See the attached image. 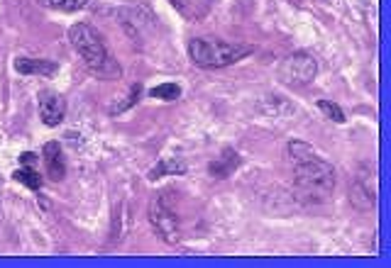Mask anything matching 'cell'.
I'll use <instances>...</instances> for the list:
<instances>
[{
    "label": "cell",
    "mask_w": 391,
    "mask_h": 268,
    "mask_svg": "<svg viewBox=\"0 0 391 268\" xmlns=\"http://www.w3.org/2000/svg\"><path fill=\"white\" fill-rule=\"evenodd\" d=\"M237 166H240V154L235 149H223V154L210 164L208 171L213 178H228Z\"/></svg>",
    "instance_id": "8"
},
{
    "label": "cell",
    "mask_w": 391,
    "mask_h": 268,
    "mask_svg": "<svg viewBox=\"0 0 391 268\" xmlns=\"http://www.w3.org/2000/svg\"><path fill=\"white\" fill-rule=\"evenodd\" d=\"M34 161H37V156H34L32 151H25V154L20 156V164H25V166H32Z\"/></svg>",
    "instance_id": "17"
},
{
    "label": "cell",
    "mask_w": 391,
    "mask_h": 268,
    "mask_svg": "<svg viewBox=\"0 0 391 268\" xmlns=\"http://www.w3.org/2000/svg\"><path fill=\"white\" fill-rule=\"evenodd\" d=\"M42 3H47V5L52 8H59V10H81V8H86V0H42Z\"/></svg>",
    "instance_id": "16"
},
{
    "label": "cell",
    "mask_w": 391,
    "mask_h": 268,
    "mask_svg": "<svg viewBox=\"0 0 391 268\" xmlns=\"http://www.w3.org/2000/svg\"><path fill=\"white\" fill-rule=\"evenodd\" d=\"M39 118L47 127H59L66 118V100L57 91L39 93Z\"/></svg>",
    "instance_id": "6"
},
{
    "label": "cell",
    "mask_w": 391,
    "mask_h": 268,
    "mask_svg": "<svg viewBox=\"0 0 391 268\" xmlns=\"http://www.w3.org/2000/svg\"><path fill=\"white\" fill-rule=\"evenodd\" d=\"M291 166H294V181L296 188L308 200H328L335 190V168L328 164L313 146L305 142H289L286 146Z\"/></svg>",
    "instance_id": "1"
},
{
    "label": "cell",
    "mask_w": 391,
    "mask_h": 268,
    "mask_svg": "<svg viewBox=\"0 0 391 268\" xmlns=\"http://www.w3.org/2000/svg\"><path fill=\"white\" fill-rule=\"evenodd\" d=\"M69 39H71V47L79 52V56L83 59L86 69L91 71L93 76H98V78H103V80L120 78L118 61L113 59V54L108 52L103 37L93 30L91 25H86V22L71 25Z\"/></svg>",
    "instance_id": "2"
},
{
    "label": "cell",
    "mask_w": 391,
    "mask_h": 268,
    "mask_svg": "<svg viewBox=\"0 0 391 268\" xmlns=\"http://www.w3.org/2000/svg\"><path fill=\"white\" fill-rule=\"evenodd\" d=\"M12 176H15V181H17V183L27 186V188H30V190H39V188H42V178H39V176H37V171H34V168H30V166L17 168V171L12 173Z\"/></svg>",
    "instance_id": "12"
},
{
    "label": "cell",
    "mask_w": 391,
    "mask_h": 268,
    "mask_svg": "<svg viewBox=\"0 0 391 268\" xmlns=\"http://www.w3.org/2000/svg\"><path fill=\"white\" fill-rule=\"evenodd\" d=\"M172 5L181 12L186 20L199 22L210 12V0H172Z\"/></svg>",
    "instance_id": "10"
},
{
    "label": "cell",
    "mask_w": 391,
    "mask_h": 268,
    "mask_svg": "<svg viewBox=\"0 0 391 268\" xmlns=\"http://www.w3.org/2000/svg\"><path fill=\"white\" fill-rule=\"evenodd\" d=\"M183 171H186L183 161L169 159V161H161V164H157V166L150 171V178H152V181H157V178H161L164 173H172V176H177V173H183Z\"/></svg>",
    "instance_id": "11"
},
{
    "label": "cell",
    "mask_w": 391,
    "mask_h": 268,
    "mask_svg": "<svg viewBox=\"0 0 391 268\" xmlns=\"http://www.w3.org/2000/svg\"><path fill=\"white\" fill-rule=\"evenodd\" d=\"M44 166H47V176L52 181H61L66 176V166H64V156H61V149L57 142H47L44 144Z\"/></svg>",
    "instance_id": "7"
},
{
    "label": "cell",
    "mask_w": 391,
    "mask_h": 268,
    "mask_svg": "<svg viewBox=\"0 0 391 268\" xmlns=\"http://www.w3.org/2000/svg\"><path fill=\"white\" fill-rule=\"evenodd\" d=\"M139 96H142V86H130V91H128V96H125V100H120V102H115V105H110V115H120V113H125V110H130L132 105H137L139 102Z\"/></svg>",
    "instance_id": "13"
},
{
    "label": "cell",
    "mask_w": 391,
    "mask_h": 268,
    "mask_svg": "<svg viewBox=\"0 0 391 268\" xmlns=\"http://www.w3.org/2000/svg\"><path fill=\"white\" fill-rule=\"evenodd\" d=\"M318 74V61L313 54L308 52H294L291 56H286L281 69H279V76L284 83L289 86H308Z\"/></svg>",
    "instance_id": "5"
},
{
    "label": "cell",
    "mask_w": 391,
    "mask_h": 268,
    "mask_svg": "<svg viewBox=\"0 0 391 268\" xmlns=\"http://www.w3.org/2000/svg\"><path fill=\"white\" fill-rule=\"evenodd\" d=\"M250 54H252V47H247V44H232L203 37L188 42V56L201 69H225V66L242 61Z\"/></svg>",
    "instance_id": "3"
},
{
    "label": "cell",
    "mask_w": 391,
    "mask_h": 268,
    "mask_svg": "<svg viewBox=\"0 0 391 268\" xmlns=\"http://www.w3.org/2000/svg\"><path fill=\"white\" fill-rule=\"evenodd\" d=\"M147 214H150L152 230L157 232V236H159L161 241L172 244V247H174V244H179V239H181V227H179V217H177V212H174V210L164 203V198H154V200H152Z\"/></svg>",
    "instance_id": "4"
},
{
    "label": "cell",
    "mask_w": 391,
    "mask_h": 268,
    "mask_svg": "<svg viewBox=\"0 0 391 268\" xmlns=\"http://www.w3.org/2000/svg\"><path fill=\"white\" fill-rule=\"evenodd\" d=\"M15 69L20 74H37V76H54L59 71V66L54 64V61H47V59H27V56H20L15 59Z\"/></svg>",
    "instance_id": "9"
},
{
    "label": "cell",
    "mask_w": 391,
    "mask_h": 268,
    "mask_svg": "<svg viewBox=\"0 0 391 268\" xmlns=\"http://www.w3.org/2000/svg\"><path fill=\"white\" fill-rule=\"evenodd\" d=\"M318 110H321V113L325 115L328 120H332V122H335V124H343L345 120H348V118H345V110L338 105V102L321 100V102H318Z\"/></svg>",
    "instance_id": "14"
},
{
    "label": "cell",
    "mask_w": 391,
    "mask_h": 268,
    "mask_svg": "<svg viewBox=\"0 0 391 268\" xmlns=\"http://www.w3.org/2000/svg\"><path fill=\"white\" fill-rule=\"evenodd\" d=\"M179 96H181V88H179L177 83H161V86L152 88V98H159V100H166V102L177 100Z\"/></svg>",
    "instance_id": "15"
}]
</instances>
